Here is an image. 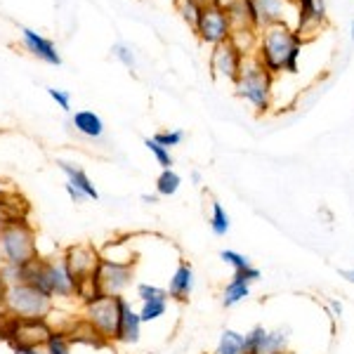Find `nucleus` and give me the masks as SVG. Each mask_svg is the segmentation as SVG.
Wrapping results in <instances>:
<instances>
[{"label": "nucleus", "mask_w": 354, "mask_h": 354, "mask_svg": "<svg viewBox=\"0 0 354 354\" xmlns=\"http://www.w3.org/2000/svg\"><path fill=\"white\" fill-rule=\"evenodd\" d=\"M213 354H248L245 333H239V330H234V328H225Z\"/></svg>", "instance_id": "obj_21"}, {"label": "nucleus", "mask_w": 354, "mask_h": 354, "mask_svg": "<svg viewBox=\"0 0 354 354\" xmlns=\"http://www.w3.org/2000/svg\"><path fill=\"white\" fill-rule=\"evenodd\" d=\"M260 277H262V272L253 265L245 267V270L234 272L230 283H227L225 290H222V305L236 307L239 302H243L250 295V286H253L255 281H260Z\"/></svg>", "instance_id": "obj_14"}, {"label": "nucleus", "mask_w": 354, "mask_h": 354, "mask_svg": "<svg viewBox=\"0 0 354 354\" xmlns=\"http://www.w3.org/2000/svg\"><path fill=\"white\" fill-rule=\"evenodd\" d=\"M245 57H250V55L241 53L232 41L213 48V53H210V68H213V76L234 83L239 78V73H241Z\"/></svg>", "instance_id": "obj_11"}, {"label": "nucleus", "mask_w": 354, "mask_h": 354, "mask_svg": "<svg viewBox=\"0 0 354 354\" xmlns=\"http://www.w3.org/2000/svg\"><path fill=\"white\" fill-rule=\"evenodd\" d=\"M133 279H135V260H118V258L102 255L93 277H90V298L85 302L100 298V295H123L125 288L133 286Z\"/></svg>", "instance_id": "obj_3"}, {"label": "nucleus", "mask_w": 354, "mask_h": 354, "mask_svg": "<svg viewBox=\"0 0 354 354\" xmlns=\"http://www.w3.org/2000/svg\"><path fill=\"white\" fill-rule=\"evenodd\" d=\"M234 93L248 102L258 113H267L272 109V93H274V76L265 68L253 55L245 57L243 68L239 78L234 81Z\"/></svg>", "instance_id": "obj_2"}, {"label": "nucleus", "mask_w": 354, "mask_h": 354, "mask_svg": "<svg viewBox=\"0 0 354 354\" xmlns=\"http://www.w3.org/2000/svg\"><path fill=\"white\" fill-rule=\"evenodd\" d=\"M326 0H295V31L302 38H312L326 26Z\"/></svg>", "instance_id": "obj_12"}, {"label": "nucleus", "mask_w": 354, "mask_h": 354, "mask_svg": "<svg viewBox=\"0 0 354 354\" xmlns=\"http://www.w3.org/2000/svg\"><path fill=\"white\" fill-rule=\"evenodd\" d=\"M55 326L50 319H17L5 314L3 322V342L10 347H45Z\"/></svg>", "instance_id": "obj_8"}, {"label": "nucleus", "mask_w": 354, "mask_h": 354, "mask_svg": "<svg viewBox=\"0 0 354 354\" xmlns=\"http://www.w3.org/2000/svg\"><path fill=\"white\" fill-rule=\"evenodd\" d=\"M201 10H203L201 0H177V12L182 15V19H185L192 28L196 26L198 17H201Z\"/></svg>", "instance_id": "obj_25"}, {"label": "nucleus", "mask_w": 354, "mask_h": 354, "mask_svg": "<svg viewBox=\"0 0 354 354\" xmlns=\"http://www.w3.org/2000/svg\"><path fill=\"white\" fill-rule=\"evenodd\" d=\"M57 165H59V170L66 175L68 185H73L78 192H83L85 196H88V201H100V192H97V187L93 185V180H90L88 173H85L81 165L68 163V161H57Z\"/></svg>", "instance_id": "obj_20"}, {"label": "nucleus", "mask_w": 354, "mask_h": 354, "mask_svg": "<svg viewBox=\"0 0 354 354\" xmlns=\"http://www.w3.org/2000/svg\"><path fill=\"white\" fill-rule=\"evenodd\" d=\"M71 128L85 140H102L104 137V121H102L100 113H95L93 109H78L71 113Z\"/></svg>", "instance_id": "obj_18"}, {"label": "nucleus", "mask_w": 354, "mask_h": 354, "mask_svg": "<svg viewBox=\"0 0 354 354\" xmlns=\"http://www.w3.org/2000/svg\"><path fill=\"white\" fill-rule=\"evenodd\" d=\"M100 250L90 243H81V245H68L62 255V262H64L66 272L71 274L73 279V298L81 300V305L90 298V277H93L97 262H100Z\"/></svg>", "instance_id": "obj_6"}, {"label": "nucleus", "mask_w": 354, "mask_h": 354, "mask_svg": "<svg viewBox=\"0 0 354 354\" xmlns=\"http://www.w3.org/2000/svg\"><path fill=\"white\" fill-rule=\"evenodd\" d=\"M125 302H128V298H123V295H100V298L83 305V319L106 342H113Z\"/></svg>", "instance_id": "obj_7"}, {"label": "nucleus", "mask_w": 354, "mask_h": 354, "mask_svg": "<svg viewBox=\"0 0 354 354\" xmlns=\"http://www.w3.org/2000/svg\"><path fill=\"white\" fill-rule=\"evenodd\" d=\"M194 33H196L205 45L218 48V45L232 41L234 28L225 10L215 8V5H203L201 17H198L196 26H194Z\"/></svg>", "instance_id": "obj_10"}, {"label": "nucleus", "mask_w": 354, "mask_h": 354, "mask_svg": "<svg viewBox=\"0 0 354 354\" xmlns=\"http://www.w3.org/2000/svg\"><path fill=\"white\" fill-rule=\"evenodd\" d=\"M165 310H168V300H165V298L142 302V307H140L142 324H151V322H156V319H161L165 314Z\"/></svg>", "instance_id": "obj_24"}, {"label": "nucleus", "mask_w": 354, "mask_h": 354, "mask_svg": "<svg viewBox=\"0 0 354 354\" xmlns=\"http://www.w3.org/2000/svg\"><path fill=\"white\" fill-rule=\"evenodd\" d=\"M279 354H290V352H279Z\"/></svg>", "instance_id": "obj_42"}, {"label": "nucleus", "mask_w": 354, "mask_h": 354, "mask_svg": "<svg viewBox=\"0 0 354 354\" xmlns=\"http://www.w3.org/2000/svg\"><path fill=\"white\" fill-rule=\"evenodd\" d=\"M142 338V319L140 312L133 310L130 302H125L123 312H121V322H118L116 335H113V342H121V345H137Z\"/></svg>", "instance_id": "obj_17"}, {"label": "nucleus", "mask_w": 354, "mask_h": 354, "mask_svg": "<svg viewBox=\"0 0 354 354\" xmlns=\"http://www.w3.org/2000/svg\"><path fill=\"white\" fill-rule=\"evenodd\" d=\"M38 234L31 220H21L17 225L0 230V258L3 265H24L38 258Z\"/></svg>", "instance_id": "obj_4"}, {"label": "nucleus", "mask_w": 354, "mask_h": 354, "mask_svg": "<svg viewBox=\"0 0 354 354\" xmlns=\"http://www.w3.org/2000/svg\"><path fill=\"white\" fill-rule=\"evenodd\" d=\"M338 274L342 279H347L350 283H354V270H338Z\"/></svg>", "instance_id": "obj_36"}, {"label": "nucleus", "mask_w": 354, "mask_h": 354, "mask_svg": "<svg viewBox=\"0 0 354 354\" xmlns=\"http://www.w3.org/2000/svg\"><path fill=\"white\" fill-rule=\"evenodd\" d=\"M142 201H145V203H158V194H156V196H149V194H142Z\"/></svg>", "instance_id": "obj_38"}, {"label": "nucleus", "mask_w": 354, "mask_h": 354, "mask_svg": "<svg viewBox=\"0 0 354 354\" xmlns=\"http://www.w3.org/2000/svg\"><path fill=\"white\" fill-rule=\"evenodd\" d=\"M15 354H45V347H12Z\"/></svg>", "instance_id": "obj_35"}, {"label": "nucleus", "mask_w": 354, "mask_h": 354, "mask_svg": "<svg viewBox=\"0 0 354 354\" xmlns=\"http://www.w3.org/2000/svg\"><path fill=\"white\" fill-rule=\"evenodd\" d=\"M153 140L158 142L165 149H173V147H180L182 140H185V133L182 130H161V133L153 135Z\"/></svg>", "instance_id": "obj_30"}, {"label": "nucleus", "mask_w": 354, "mask_h": 354, "mask_svg": "<svg viewBox=\"0 0 354 354\" xmlns=\"http://www.w3.org/2000/svg\"><path fill=\"white\" fill-rule=\"evenodd\" d=\"M243 5L255 31L272 24L295 26V0H243Z\"/></svg>", "instance_id": "obj_9"}, {"label": "nucleus", "mask_w": 354, "mask_h": 354, "mask_svg": "<svg viewBox=\"0 0 354 354\" xmlns=\"http://www.w3.org/2000/svg\"><path fill=\"white\" fill-rule=\"evenodd\" d=\"M111 55L116 57L118 62H121L123 66H128V68H135V53H133V48H128L125 43H113V48H111Z\"/></svg>", "instance_id": "obj_31"}, {"label": "nucleus", "mask_w": 354, "mask_h": 354, "mask_svg": "<svg viewBox=\"0 0 354 354\" xmlns=\"http://www.w3.org/2000/svg\"><path fill=\"white\" fill-rule=\"evenodd\" d=\"M182 187V177L175 173L173 168L161 170V175L156 177V194L158 196H175Z\"/></svg>", "instance_id": "obj_22"}, {"label": "nucleus", "mask_w": 354, "mask_h": 354, "mask_svg": "<svg viewBox=\"0 0 354 354\" xmlns=\"http://www.w3.org/2000/svg\"><path fill=\"white\" fill-rule=\"evenodd\" d=\"M19 38H21V45L26 48V53L31 57H36L38 62H45V64H50V66L62 64V55H59V50H57V45L50 41V38H45L43 33L21 26Z\"/></svg>", "instance_id": "obj_15"}, {"label": "nucleus", "mask_w": 354, "mask_h": 354, "mask_svg": "<svg viewBox=\"0 0 354 354\" xmlns=\"http://www.w3.org/2000/svg\"><path fill=\"white\" fill-rule=\"evenodd\" d=\"M145 147L149 149L151 156L156 158V163L161 165V170L173 168V153H170V149H165V147H161L156 140H153V137H147V140H145Z\"/></svg>", "instance_id": "obj_26"}, {"label": "nucleus", "mask_w": 354, "mask_h": 354, "mask_svg": "<svg viewBox=\"0 0 354 354\" xmlns=\"http://www.w3.org/2000/svg\"><path fill=\"white\" fill-rule=\"evenodd\" d=\"M350 36H352V41H354V21H352V33H350Z\"/></svg>", "instance_id": "obj_41"}, {"label": "nucleus", "mask_w": 354, "mask_h": 354, "mask_svg": "<svg viewBox=\"0 0 354 354\" xmlns=\"http://www.w3.org/2000/svg\"><path fill=\"white\" fill-rule=\"evenodd\" d=\"M192 182L194 185H201V173H198V170H194L192 173Z\"/></svg>", "instance_id": "obj_39"}, {"label": "nucleus", "mask_w": 354, "mask_h": 354, "mask_svg": "<svg viewBox=\"0 0 354 354\" xmlns=\"http://www.w3.org/2000/svg\"><path fill=\"white\" fill-rule=\"evenodd\" d=\"M48 95H50V100H53L62 111H66V113L71 111V95H68L66 90H59V88H48Z\"/></svg>", "instance_id": "obj_32"}, {"label": "nucleus", "mask_w": 354, "mask_h": 354, "mask_svg": "<svg viewBox=\"0 0 354 354\" xmlns=\"http://www.w3.org/2000/svg\"><path fill=\"white\" fill-rule=\"evenodd\" d=\"M208 225H210V232H213L215 236H225V234L230 232L232 220H230V215H227V210L222 208V203H220V201H213V208H210V220H208Z\"/></svg>", "instance_id": "obj_23"}, {"label": "nucleus", "mask_w": 354, "mask_h": 354, "mask_svg": "<svg viewBox=\"0 0 354 354\" xmlns=\"http://www.w3.org/2000/svg\"><path fill=\"white\" fill-rule=\"evenodd\" d=\"M3 310L8 317L17 319H50L55 310V298L28 283H10Z\"/></svg>", "instance_id": "obj_5"}, {"label": "nucleus", "mask_w": 354, "mask_h": 354, "mask_svg": "<svg viewBox=\"0 0 354 354\" xmlns=\"http://www.w3.org/2000/svg\"><path fill=\"white\" fill-rule=\"evenodd\" d=\"M10 189H8V187H5V182H0V196H3V194H8Z\"/></svg>", "instance_id": "obj_40"}, {"label": "nucleus", "mask_w": 354, "mask_h": 354, "mask_svg": "<svg viewBox=\"0 0 354 354\" xmlns=\"http://www.w3.org/2000/svg\"><path fill=\"white\" fill-rule=\"evenodd\" d=\"M31 215V203L26 201L21 194L10 189L8 194L0 196V230L10 225H17L21 220H28Z\"/></svg>", "instance_id": "obj_16"}, {"label": "nucleus", "mask_w": 354, "mask_h": 354, "mask_svg": "<svg viewBox=\"0 0 354 354\" xmlns=\"http://www.w3.org/2000/svg\"><path fill=\"white\" fill-rule=\"evenodd\" d=\"M220 260L225 262V265H230L234 272L239 270H245V267H250V260L241 255L239 250H220Z\"/></svg>", "instance_id": "obj_29"}, {"label": "nucleus", "mask_w": 354, "mask_h": 354, "mask_svg": "<svg viewBox=\"0 0 354 354\" xmlns=\"http://www.w3.org/2000/svg\"><path fill=\"white\" fill-rule=\"evenodd\" d=\"M64 189H66L68 198H71L73 203H83V201H88V196H85L83 192H78V189H76V187H73V185H68V182H66V185H64Z\"/></svg>", "instance_id": "obj_33"}, {"label": "nucleus", "mask_w": 354, "mask_h": 354, "mask_svg": "<svg viewBox=\"0 0 354 354\" xmlns=\"http://www.w3.org/2000/svg\"><path fill=\"white\" fill-rule=\"evenodd\" d=\"M305 38L290 24H272L258 31V45L253 57L274 78L281 73H298Z\"/></svg>", "instance_id": "obj_1"}, {"label": "nucleus", "mask_w": 354, "mask_h": 354, "mask_svg": "<svg viewBox=\"0 0 354 354\" xmlns=\"http://www.w3.org/2000/svg\"><path fill=\"white\" fill-rule=\"evenodd\" d=\"M137 298L140 302H147V300H161L165 298L168 300V290L161 288V286H153V283H137Z\"/></svg>", "instance_id": "obj_28"}, {"label": "nucleus", "mask_w": 354, "mask_h": 354, "mask_svg": "<svg viewBox=\"0 0 354 354\" xmlns=\"http://www.w3.org/2000/svg\"><path fill=\"white\" fill-rule=\"evenodd\" d=\"M8 288H10V283H8V279L3 277V270H0V310L5 307V295H8Z\"/></svg>", "instance_id": "obj_34"}, {"label": "nucleus", "mask_w": 354, "mask_h": 354, "mask_svg": "<svg viewBox=\"0 0 354 354\" xmlns=\"http://www.w3.org/2000/svg\"><path fill=\"white\" fill-rule=\"evenodd\" d=\"M248 354H279L288 352V328L267 330L265 326H255L245 333Z\"/></svg>", "instance_id": "obj_13"}, {"label": "nucleus", "mask_w": 354, "mask_h": 354, "mask_svg": "<svg viewBox=\"0 0 354 354\" xmlns=\"http://www.w3.org/2000/svg\"><path fill=\"white\" fill-rule=\"evenodd\" d=\"M168 298L175 302H187L194 290V267L189 262H180L168 281Z\"/></svg>", "instance_id": "obj_19"}, {"label": "nucleus", "mask_w": 354, "mask_h": 354, "mask_svg": "<svg viewBox=\"0 0 354 354\" xmlns=\"http://www.w3.org/2000/svg\"><path fill=\"white\" fill-rule=\"evenodd\" d=\"M45 354H71V340L66 338V333L55 328V333L50 335L48 345H45Z\"/></svg>", "instance_id": "obj_27"}, {"label": "nucleus", "mask_w": 354, "mask_h": 354, "mask_svg": "<svg viewBox=\"0 0 354 354\" xmlns=\"http://www.w3.org/2000/svg\"><path fill=\"white\" fill-rule=\"evenodd\" d=\"M328 305H330V310L335 312V317H340V314H342V305H340V302L338 300H330Z\"/></svg>", "instance_id": "obj_37"}]
</instances>
